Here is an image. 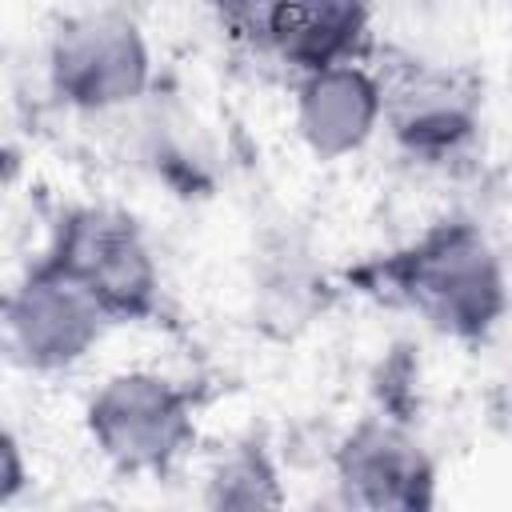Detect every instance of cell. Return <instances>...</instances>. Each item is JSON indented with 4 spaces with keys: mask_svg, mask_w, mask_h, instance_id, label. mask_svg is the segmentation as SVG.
<instances>
[{
    "mask_svg": "<svg viewBox=\"0 0 512 512\" xmlns=\"http://www.w3.org/2000/svg\"><path fill=\"white\" fill-rule=\"evenodd\" d=\"M368 292L400 300L452 340L488 336L508 308V276L488 236L468 220H444L408 248L360 268Z\"/></svg>",
    "mask_w": 512,
    "mask_h": 512,
    "instance_id": "cell-1",
    "label": "cell"
},
{
    "mask_svg": "<svg viewBox=\"0 0 512 512\" xmlns=\"http://www.w3.org/2000/svg\"><path fill=\"white\" fill-rule=\"evenodd\" d=\"M84 428L116 472L160 476L196 440V396L180 380L152 368L112 372L92 392Z\"/></svg>",
    "mask_w": 512,
    "mask_h": 512,
    "instance_id": "cell-2",
    "label": "cell"
},
{
    "mask_svg": "<svg viewBox=\"0 0 512 512\" xmlns=\"http://www.w3.org/2000/svg\"><path fill=\"white\" fill-rule=\"evenodd\" d=\"M48 84L76 112H128L152 88V52L140 24L116 8L68 16L48 40Z\"/></svg>",
    "mask_w": 512,
    "mask_h": 512,
    "instance_id": "cell-3",
    "label": "cell"
},
{
    "mask_svg": "<svg viewBox=\"0 0 512 512\" xmlns=\"http://www.w3.org/2000/svg\"><path fill=\"white\" fill-rule=\"evenodd\" d=\"M44 256L84 284L116 324L148 320L160 308V264L140 224L120 208L84 204L64 212Z\"/></svg>",
    "mask_w": 512,
    "mask_h": 512,
    "instance_id": "cell-4",
    "label": "cell"
},
{
    "mask_svg": "<svg viewBox=\"0 0 512 512\" xmlns=\"http://www.w3.org/2000/svg\"><path fill=\"white\" fill-rule=\"evenodd\" d=\"M116 320L64 268L40 256L4 296V348L28 372L80 364Z\"/></svg>",
    "mask_w": 512,
    "mask_h": 512,
    "instance_id": "cell-5",
    "label": "cell"
},
{
    "mask_svg": "<svg viewBox=\"0 0 512 512\" xmlns=\"http://www.w3.org/2000/svg\"><path fill=\"white\" fill-rule=\"evenodd\" d=\"M384 84V128L396 144L420 160H448L472 136L480 120L476 84L452 68L404 60L380 72Z\"/></svg>",
    "mask_w": 512,
    "mask_h": 512,
    "instance_id": "cell-6",
    "label": "cell"
},
{
    "mask_svg": "<svg viewBox=\"0 0 512 512\" xmlns=\"http://www.w3.org/2000/svg\"><path fill=\"white\" fill-rule=\"evenodd\" d=\"M336 484L348 504L416 512L432 504L436 468L396 416H364L332 452Z\"/></svg>",
    "mask_w": 512,
    "mask_h": 512,
    "instance_id": "cell-7",
    "label": "cell"
},
{
    "mask_svg": "<svg viewBox=\"0 0 512 512\" xmlns=\"http://www.w3.org/2000/svg\"><path fill=\"white\" fill-rule=\"evenodd\" d=\"M296 132L316 160H344L384 128V84L364 60L300 72L296 80Z\"/></svg>",
    "mask_w": 512,
    "mask_h": 512,
    "instance_id": "cell-8",
    "label": "cell"
},
{
    "mask_svg": "<svg viewBox=\"0 0 512 512\" xmlns=\"http://www.w3.org/2000/svg\"><path fill=\"white\" fill-rule=\"evenodd\" d=\"M368 40V0H272L260 44L296 72L360 60Z\"/></svg>",
    "mask_w": 512,
    "mask_h": 512,
    "instance_id": "cell-9",
    "label": "cell"
},
{
    "mask_svg": "<svg viewBox=\"0 0 512 512\" xmlns=\"http://www.w3.org/2000/svg\"><path fill=\"white\" fill-rule=\"evenodd\" d=\"M204 500L212 508H272L284 500L276 464L252 440L232 444L228 452L216 456V464L204 480Z\"/></svg>",
    "mask_w": 512,
    "mask_h": 512,
    "instance_id": "cell-10",
    "label": "cell"
},
{
    "mask_svg": "<svg viewBox=\"0 0 512 512\" xmlns=\"http://www.w3.org/2000/svg\"><path fill=\"white\" fill-rule=\"evenodd\" d=\"M212 12L244 40H256L264 36V24H268V12H272V0H208Z\"/></svg>",
    "mask_w": 512,
    "mask_h": 512,
    "instance_id": "cell-11",
    "label": "cell"
},
{
    "mask_svg": "<svg viewBox=\"0 0 512 512\" xmlns=\"http://www.w3.org/2000/svg\"><path fill=\"white\" fill-rule=\"evenodd\" d=\"M28 468H24V456H20V440L12 432H4L0 440V504L8 508L24 488H28Z\"/></svg>",
    "mask_w": 512,
    "mask_h": 512,
    "instance_id": "cell-12",
    "label": "cell"
}]
</instances>
